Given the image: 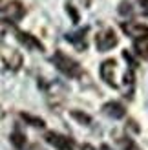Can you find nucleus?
I'll use <instances>...</instances> for the list:
<instances>
[{
    "label": "nucleus",
    "instance_id": "11",
    "mask_svg": "<svg viewBox=\"0 0 148 150\" xmlns=\"http://www.w3.org/2000/svg\"><path fill=\"white\" fill-rule=\"evenodd\" d=\"M134 51L139 59L143 61H148V39H139L134 40Z\"/></svg>",
    "mask_w": 148,
    "mask_h": 150
},
{
    "label": "nucleus",
    "instance_id": "5",
    "mask_svg": "<svg viewBox=\"0 0 148 150\" xmlns=\"http://www.w3.org/2000/svg\"><path fill=\"white\" fill-rule=\"evenodd\" d=\"M44 139H46L55 150H75V146H77L71 137L62 136V134H58V132H48L46 136H44Z\"/></svg>",
    "mask_w": 148,
    "mask_h": 150
},
{
    "label": "nucleus",
    "instance_id": "22",
    "mask_svg": "<svg viewBox=\"0 0 148 150\" xmlns=\"http://www.w3.org/2000/svg\"><path fill=\"white\" fill-rule=\"evenodd\" d=\"M80 150H97V148H95V146H92L90 143H84L82 146H80Z\"/></svg>",
    "mask_w": 148,
    "mask_h": 150
},
{
    "label": "nucleus",
    "instance_id": "21",
    "mask_svg": "<svg viewBox=\"0 0 148 150\" xmlns=\"http://www.w3.org/2000/svg\"><path fill=\"white\" fill-rule=\"evenodd\" d=\"M139 4H141V7H143V11L148 15V0H139Z\"/></svg>",
    "mask_w": 148,
    "mask_h": 150
},
{
    "label": "nucleus",
    "instance_id": "24",
    "mask_svg": "<svg viewBox=\"0 0 148 150\" xmlns=\"http://www.w3.org/2000/svg\"><path fill=\"white\" fill-rule=\"evenodd\" d=\"M29 150H44V148H42V146H39V145H33V146L29 148Z\"/></svg>",
    "mask_w": 148,
    "mask_h": 150
},
{
    "label": "nucleus",
    "instance_id": "19",
    "mask_svg": "<svg viewBox=\"0 0 148 150\" xmlns=\"http://www.w3.org/2000/svg\"><path fill=\"white\" fill-rule=\"evenodd\" d=\"M66 13L70 15V18L73 24H79L80 22V17H79V11L75 9V6H71V4H66Z\"/></svg>",
    "mask_w": 148,
    "mask_h": 150
},
{
    "label": "nucleus",
    "instance_id": "7",
    "mask_svg": "<svg viewBox=\"0 0 148 150\" xmlns=\"http://www.w3.org/2000/svg\"><path fill=\"white\" fill-rule=\"evenodd\" d=\"M121 29L128 37H132L134 40H139V39H148V26L146 24H141V22H121Z\"/></svg>",
    "mask_w": 148,
    "mask_h": 150
},
{
    "label": "nucleus",
    "instance_id": "17",
    "mask_svg": "<svg viewBox=\"0 0 148 150\" xmlns=\"http://www.w3.org/2000/svg\"><path fill=\"white\" fill-rule=\"evenodd\" d=\"M119 143H121V146H123V150H141L137 146V143L134 139H130V137H123V139H119Z\"/></svg>",
    "mask_w": 148,
    "mask_h": 150
},
{
    "label": "nucleus",
    "instance_id": "10",
    "mask_svg": "<svg viewBox=\"0 0 148 150\" xmlns=\"http://www.w3.org/2000/svg\"><path fill=\"white\" fill-rule=\"evenodd\" d=\"M102 114H106L112 119H123L126 115V108H124L119 101H110V103H106L104 106H102Z\"/></svg>",
    "mask_w": 148,
    "mask_h": 150
},
{
    "label": "nucleus",
    "instance_id": "4",
    "mask_svg": "<svg viewBox=\"0 0 148 150\" xmlns=\"http://www.w3.org/2000/svg\"><path fill=\"white\" fill-rule=\"evenodd\" d=\"M0 59H2V62L6 64V68L11 70V71H18L22 62H24L20 51L13 50L9 46H0Z\"/></svg>",
    "mask_w": 148,
    "mask_h": 150
},
{
    "label": "nucleus",
    "instance_id": "9",
    "mask_svg": "<svg viewBox=\"0 0 148 150\" xmlns=\"http://www.w3.org/2000/svg\"><path fill=\"white\" fill-rule=\"evenodd\" d=\"M88 31H90V28L84 26L82 29H79V31H75V33H66L64 39L68 40L70 44H73V46H75V50H79V51H86V50H88V40H86Z\"/></svg>",
    "mask_w": 148,
    "mask_h": 150
},
{
    "label": "nucleus",
    "instance_id": "1",
    "mask_svg": "<svg viewBox=\"0 0 148 150\" xmlns=\"http://www.w3.org/2000/svg\"><path fill=\"white\" fill-rule=\"evenodd\" d=\"M51 62H53V66L61 71L64 73L66 77H70V79H77L82 75V68H80V64L75 61V59H71L70 55H66L62 50H57L53 57H51Z\"/></svg>",
    "mask_w": 148,
    "mask_h": 150
},
{
    "label": "nucleus",
    "instance_id": "20",
    "mask_svg": "<svg viewBox=\"0 0 148 150\" xmlns=\"http://www.w3.org/2000/svg\"><path fill=\"white\" fill-rule=\"evenodd\" d=\"M119 13L123 15V17H130V15L134 13V9H132V4H130V2H121V4H119Z\"/></svg>",
    "mask_w": 148,
    "mask_h": 150
},
{
    "label": "nucleus",
    "instance_id": "18",
    "mask_svg": "<svg viewBox=\"0 0 148 150\" xmlns=\"http://www.w3.org/2000/svg\"><path fill=\"white\" fill-rule=\"evenodd\" d=\"M123 59L128 62V66H130V70H135L137 68V59L132 55V51H128V50H123Z\"/></svg>",
    "mask_w": 148,
    "mask_h": 150
},
{
    "label": "nucleus",
    "instance_id": "12",
    "mask_svg": "<svg viewBox=\"0 0 148 150\" xmlns=\"http://www.w3.org/2000/svg\"><path fill=\"white\" fill-rule=\"evenodd\" d=\"M123 84L128 86V99H132V93H134V88H135V70H126L123 75Z\"/></svg>",
    "mask_w": 148,
    "mask_h": 150
},
{
    "label": "nucleus",
    "instance_id": "3",
    "mask_svg": "<svg viewBox=\"0 0 148 150\" xmlns=\"http://www.w3.org/2000/svg\"><path fill=\"white\" fill-rule=\"evenodd\" d=\"M117 44H119V37L115 35V31L112 28H104L95 35V48L99 51H110Z\"/></svg>",
    "mask_w": 148,
    "mask_h": 150
},
{
    "label": "nucleus",
    "instance_id": "6",
    "mask_svg": "<svg viewBox=\"0 0 148 150\" xmlns=\"http://www.w3.org/2000/svg\"><path fill=\"white\" fill-rule=\"evenodd\" d=\"M115 68H117V61L115 59H106V61H102L101 62V79L106 82L108 86H112L113 90L119 88V84L115 82Z\"/></svg>",
    "mask_w": 148,
    "mask_h": 150
},
{
    "label": "nucleus",
    "instance_id": "8",
    "mask_svg": "<svg viewBox=\"0 0 148 150\" xmlns=\"http://www.w3.org/2000/svg\"><path fill=\"white\" fill-rule=\"evenodd\" d=\"M15 37H17V40L20 42V44H24L26 48H29V50H37V51H46V48H44V44L39 40V37H35V35H31V33H27V31H22V29H15Z\"/></svg>",
    "mask_w": 148,
    "mask_h": 150
},
{
    "label": "nucleus",
    "instance_id": "23",
    "mask_svg": "<svg viewBox=\"0 0 148 150\" xmlns=\"http://www.w3.org/2000/svg\"><path fill=\"white\" fill-rule=\"evenodd\" d=\"M99 150H112V148H110V146H108V145H106V143H102V145H101V148H99Z\"/></svg>",
    "mask_w": 148,
    "mask_h": 150
},
{
    "label": "nucleus",
    "instance_id": "14",
    "mask_svg": "<svg viewBox=\"0 0 148 150\" xmlns=\"http://www.w3.org/2000/svg\"><path fill=\"white\" fill-rule=\"evenodd\" d=\"M70 115L75 119V121H79L80 125H84V126L92 125V115H88V114H84V112H80V110H71Z\"/></svg>",
    "mask_w": 148,
    "mask_h": 150
},
{
    "label": "nucleus",
    "instance_id": "13",
    "mask_svg": "<svg viewBox=\"0 0 148 150\" xmlns=\"http://www.w3.org/2000/svg\"><path fill=\"white\" fill-rule=\"evenodd\" d=\"M9 139H11L13 146H15V148H18V150H22V148L26 146V134H24V132H20L18 128L11 134V137H9Z\"/></svg>",
    "mask_w": 148,
    "mask_h": 150
},
{
    "label": "nucleus",
    "instance_id": "15",
    "mask_svg": "<svg viewBox=\"0 0 148 150\" xmlns=\"http://www.w3.org/2000/svg\"><path fill=\"white\" fill-rule=\"evenodd\" d=\"M20 117L24 119V121H26L27 125H31V126H39V128H44V126H46L44 119L35 117V115H31V114H26V112H20Z\"/></svg>",
    "mask_w": 148,
    "mask_h": 150
},
{
    "label": "nucleus",
    "instance_id": "2",
    "mask_svg": "<svg viewBox=\"0 0 148 150\" xmlns=\"http://www.w3.org/2000/svg\"><path fill=\"white\" fill-rule=\"evenodd\" d=\"M0 13H4L7 17V20L17 22V20L24 18L26 7L22 2H18V0H0Z\"/></svg>",
    "mask_w": 148,
    "mask_h": 150
},
{
    "label": "nucleus",
    "instance_id": "25",
    "mask_svg": "<svg viewBox=\"0 0 148 150\" xmlns=\"http://www.w3.org/2000/svg\"><path fill=\"white\" fill-rule=\"evenodd\" d=\"M0 117H2V110H0Z\"/></svg>",
    "mask_w": 148,
    "mask_h": 150
},
{
    "label": "nucleus",
    "instance_id": "16",
    "mask_svg": "<svg viewBox=\"0 0 148 150\" xmlns=\"http://www.w3.org/2000/svg\"><path fill=\"white\" fill-rule=\"evenodd\" d=\"M15 29H17V24L7 18H2L0 20V37H6L7 33H13Z\"/></svg>",
    "mask_w": 148,
    "mask_h": 150
}]
</instances>
